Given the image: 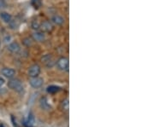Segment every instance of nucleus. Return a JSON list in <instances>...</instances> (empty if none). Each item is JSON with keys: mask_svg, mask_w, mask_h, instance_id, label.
<instances>
[{"mask_svg": "<svg viewBox=\"0 0 154 127\" xmlns=\"http://www.w3.org/2000/svg\"><path fill=\"white\" fill-rule=\"evenodd\" d=\"M0 19L5 22V23H10L12 21V16L10 13L5 12V11H2L0 13Z\"/></svg>", "mask_w": 154, "mask_h": 127, "instance_id": "obj_9", "label": "nucleus"}, {"mask_svg": "<svg viewBox=\"0 0 154 127\" xmlns=\"http://www.w3.org/2000/svg\"><path fill=\"white\" fill-rule=\"evenodd\" d=\"M62 108H63V110L64 111L69 110V99L68 98L63 101V102H62Z\"/></svg>", "mask_w": 154, "mask_h": 127, "instance_id": "obj_16", "label": "nucleus"}, {"mask_svg": "<svg viewBox=\"0 0 154 127\" xmlns=\"http://www.w3.org/2000/svg\"><path fill=\"white\" fill-rule=\"evenodd\" d=\"M33 39L37 41V42H43L45 39V33L41 31H36L35 33H33Z\"/></svg>", "mask_w": 154, "mask_h": 127, "instance_id": "obj_12", "label": "nucleus"}, {"mask_svg": "<svg viewBox=\"0 0 154 127\" xmlns=\"http://www.w3.org/2000/svg\"><path fill=\"white\" fill-rule=\"evenodd\" d=\"M35 120H34V118L32 114H29L28 115V120H26L24 121V125L26 127H34L35 126Z\"/></svg>", "mask_w": 154, "mask_h": 127, "instance_id": "obj_13", "label": "nucleus"}, {"mask_svg": "<svg viewBox=\"0 0 154 127\" xmlns=\"http://www.w3.org/2000/svg\"><path fill=\"white\" fill-rule=\"evenodd\" d=\"M6 7V3L5 0H0V10L4 9Z\"/></svg>", "mask_w": 154, "mask_h": 127, "instance_id": "obj_18", "label": "nucleus"}, {"mask_svg": "<svg viewBox=\"0 0 154 127\" xmlns=\"http://www.w3.org/2000/svg\"><path fill=\"white\" fill-rule=\"evenodd\" d=\"M47 92L50 94H55L57 92H58L60 90V87L57 86V85H50L46 89Z\"/></svg>", "mask_w": 154, "mask_h": 127, "instance_id": "obj_14", "label": "nucleus"}, {"mask_svg": "<svg viewBox=\"0 0 154 127\" xmlns=\"http://www.w3.org/2000/svg\"><path fill=\"white\" fill-rule=\"evenodd\" d=\"M41 72V68L38 64H33L32 66H29L28 68V76L30 78L38 77V75L40 74Z\"/></svg>", "mask_w": 154, "mask_h": 127, "instance_id": "obj_3", "label": "nucleus"}, {"mask_svg": "<svg viewBox=\"0 0 154 127\" xmlns=\"http://www.w3.org/2000/svg\"><path fill=\"white\" fill-rule=\"evenodd\" d=\"M29 84L34 89H38L40 88L43 84H44V80L43 78L39 77H35V78H30L29 79Z\"/></svg>", "mask_w": 154, "mask_h": 127, "instance_id": "obj_4", "label": "nucleus"}, {"mask_svg": "<svg viewBox=\"0 0 154 127\" xmlns=\"http://www.w3.org/2000/svg\"><path fill=\"white\" fill-rule=\"evenodd\" d=\"M0 46H1V39H0Z\"/></svg>", "mask_w": 154, "mask_h": 127, "instance_id": "obj_21", "label": "nucleus"}, {"mask_svg": "<svg viewBox=\"0 0 154 127\" xmlns=\"http://www.w3.org/2000/svg\"><path fill=\"white\" fill-rule=\"evenodd\" d=\"M8 86L12 90L17 91L18 93H21L24 90V85L22 81L18 78H10V80L8 82Z\"/></svg>", "mask_w": 154, "mask_h": 127, "instance_id": "obj_1", "label": "nucleus"}, {"mask_svg": "<svg viewBox=\"0 0 154 127\" xmlns=\"http://www.w3.org/2000/svg\"><path fill=\"white\" fill-rule=\"evenodd\" d=\"M1 73L3 76H5L7 78H12L16 75V70L11 67H4L1 70Z\"/></svg>", "mask_w": 154, "mask_h": 127, "instance_id": "obj_5", "label": "nucleus"}, {"mask_svg": "<svg viewBox=\"0 0 154 127\" xmlns=\"http://www.w3.org/2000/svg\"><path fill=\"white\" fill-rule=\"evenodd\" d=\"M65 22L64 18L61 16H58V15H56L54 16L51 17V23L55 24L57 26H62L63 23Z\"/></svg>", "mask_w": 154, "mask_h": 127, "instance_id": "obj_10", "label": "nucleus"}, {"mask_svg": "<svg viewBox=\"0 0 154 127\" xmlns=\"http://www.w3.org/2000/svg\"><path fill=\"white\" fill-rule=\"evenodd\" d=\"M5 78L0 76V87H2V86L5 84Z\"/></svg>", "mask_w": 154, "mask_h": 127, "instance_id": "obj_19", "label": "nucleus"}, {"mask_svg": "<svg viewBox=\"0 0 154 127\" xmlns=\"http://www.w3.org/2000/svg\"><path fill=\"white\" fill-rule=\"evenodd\" d=\"M40 22H38V20H34L31 23V27L33 28V30H36V31H38V29H40Z\"/></svg>", "mask_w": 154, "mask_h": 127, "instance_id": "obj_15", "label": "nucleus"}, {"mask_svg": "<svg viewBox=\"0 0 154 127\" xmlns=\"http://www.w3.org/2000/svg\"><path fill=\"white\" fill-rule=\"evenodd\" d=\"M23 43L27 46H31L32 44H33V41H32V39H29V38H26V39H23Z\"/></svg>", "mask_w": 154, "mask_h": 127, "instance_id": "obj_17", "label": "nucleus"}, {"mask_svg": "<svg viewBox=\"0 0 154 127\" xmlns=\"http://www.w3.org/2000/svg\"><path fill=\"white\" fill-rule=\"evenodd\" d=\"M39 105H40V108H41L43 110L48 111L51 108V107L50 105L48 100L46 99L45 97H42V98L40 99V101H39Z\"/></svg>", "mask_w": 154, "mask_h": 127, "instance_id": "obj_11", "label": "nucleus"}, {"mask_svg": "<svg viewBox=\"0 0 154 127\" xmlns=\"http://www.w3.org/2000/svg\"><path fill=\"white\" fill-rule=\"evenodd\" d=\"M40 28L43 33H50L53 30V25L52 23L49 21H44L40 24Z\"/></svg>", "mask_w": 154, "mask_h": 127, "instance_id": "obj_6", "label": "nucleus"}, {"mask_svg": "<svg viewBox=\"0 0 154 127\" xmlns=\"http://www.w3.org/2000/svg\"><path fill=\"white\" fill-rule=\"evenodd\" d=\"M0 127H5V126L3 124H0Z\"/></svg>", "mask_w": 154, "mask_h": 127, "instance_id": "obj_20", "label": "nucleus"}, {"mask_svg": "<svg viewBox=\"0 0 154 127\" xmlns=\"http://www.w3.org/2000/svg\"><path fill=\"white\" fill-rule=\"evenodd\" d=\"M7 49L9 51H11V53H18L21 50V46L17 42H12L8 45Z\"/></svg>", "mask_w": 154, "mask_h": 127, "instance_id": "obj_8", "label": "nucleus"}, {"mask_svg": "<svg viewBox=\"0 0 154 127\" xmlns=\"http://www.w3.org/2000/svg\"><path fill=\"white\" fill-rule=\"evenodd\" d=\"M57 68L59 70H61V71H63V72L69 71V59L67 57H65V56L60 57L57 61Z\"/></svg>", "mask_w": 154, "mask_h": 127, "instance_id": "obj_2", "label": "nucleus"}, {"mask_svg": "<svg viewBox=\"0 0 154 127\" xmlns=\"http://www.w3.org/2000/svg\"><path fill=\"white\" fill-rule=\"evenodd\" d=\"M41 62L47 67H51L53 66V59L50 55H45L41 58Z\"/></svg>", "mask_w": 154, "mask_h": 127, "instance_id": "obj_7", "label": "nucleus"}]
</instances>
